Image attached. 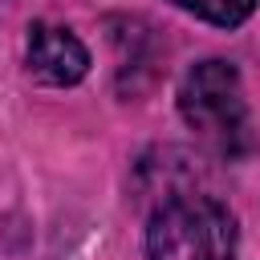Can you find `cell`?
<instances>
[{
  "label": "cell",
  "instance_id": "cell-1",
  "mask_svg": "<svg viewBox=\"0 0 260 260\" xmlns=\"http://www.w3.org/2000/svg\"><path fill=\"white\" fill-rule=\"evenodd\" d=\"M146 260H236V215L211 195H167L146 223Z\"/></svg>",
  "mask_w": 260,
  "mask_h": 260
},
{
  "label": "cell",
  "instance_id": "cell-2",
  "mask_svg": "<svg viewBox=\"0 0 260 260\" xmlns=\"http://www.w3.org/2000/svg\"><path fill=\"white\" fill-rule=\"evenodd\" d=\"M179 114L199 138L228 150L248 130V102L236 65L223 57H207L191 65L179 85Z\"/></svg>",
  "mask_w": 260,
  "mask_h": 260
},
{
  "label": "cell",
  "instance_id": "cell-3",
  "mask_svg": "<svg viewBox=\"0 0 260 260\" xmlns=\"http://www.w3.org/2000/svg\"><path fill=\"white\" fill-rule=\"evenodd\" d=\"M28 73L45 85H77L89 73V49L61 24L37 20L28 28Z\"/></svg>",
  "mask_w": 260,
  "mask_h": 260
},
{
  "label": "cell",
  "instance_id": "cell-4",
  "mask_svg": "<svg viewBox=\"0 0 260 260\" xmlns=\"http://www.w3.org/2000/svg\"><path fill=\"white\" fill-rule=\"evenodd\" d=\"M171 4L199 16V20H207V24H219V28L244 24L252 16V8H256V0H171Z\"/></svg>",
  "mask_w": 260,
  "mask_h": 260
}]
</instances>
